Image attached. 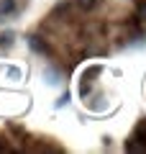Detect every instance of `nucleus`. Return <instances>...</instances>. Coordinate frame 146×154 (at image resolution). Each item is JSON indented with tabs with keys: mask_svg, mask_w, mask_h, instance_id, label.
<instances>
[{
	"mask_svg": "<svg viewBox=\"0 0 146 154\" xmlns=\"http://www.w3.org/2000/svg\"><path fill=\"white\" fill-rule=\"evenodd\" d=\"M28 44H31V49L41 51V54H49V44H44L38 36H28Z\"/></svg>",
	"mask_w": 146,
	"mask_h": 154,
	"instance_id": "1",
	"label": "nucleus"
},
{
	"mask_svg": "<svg viewBox=\"0 0 146 154\" xmlns=\"http://www.w3.org/2000/svg\"><path fill=\"white\" fill-rule=\"evenodd\" d=\"M77 5H80L82 11H92V8L97 5V0H77Z\"/></svg>",
	"mask_w": 146,
	"mask_h": 154,
	"instance_id": "5",
	"label": "nucleus"
},
{
	"mask_svg": "<svg viewBox=\"0 0 146 154\" xmlns=\"http://www.w3.org/2000/svg\"><path fill=\"white\" fill-rule=\"evenodd\" d=\"M13 8H16V3H13V0H0V13H11Z\"/></svg>",
	"mask_w": 146,
	"mask_h": 154,
	"instance_id": "4",
	"label": "nucleus"
},
{
	"mask_svg": "<svg viewBox=\"0 0 146 154\" xmlns=\"http://www.w3.org/2000/svg\"><path fill=\"white\" fill-rule=\"evenodd\" d=\"M136 141H144L146 144V121H141L138 128H136Z\"/></svg>",
	"mask_w": 146,
	"mask_h": 154,
	"instance_id": "2",
	"label": "nucleus"
},
{
	"mask_svg": "<svg viewBox=\"0 0 146 154\" xmlns=\"http://www.w3.org/2000/svg\"><path fill=\"white\" fill-rule=\"evenodd\" d=\"M126 152H146V144H136V139H133V141L126 144Z\"/></svg>",
	"mask_w": 146,
	"mask_h": 154,
	"instance_id": "3",
	"label": "nucleus"
},
{
	"mask_svg": "<svg viewBox=\"0 0 146 154\" xmlns=\"http://www.w3.org/2000/svg\"><path fill=\"white\" fill-rule=\"evenodd\" d=\"M138 13H141V16H146V3H141V5H138Z\"/></svg>",
	"mask_w": 146,
	"mask_h": 154,
	"instance_id": "6",
	"label": "nucleus"
}]
</instances>
